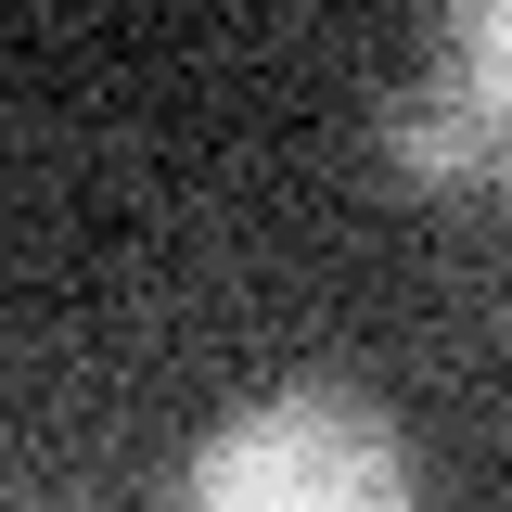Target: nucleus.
<instances>
[{"label": "nucleus", "mask_w": 512, "mask_h": 512, "mask_svg": "<svg viewBox=\"0 0 512 512\" xmlns=\"http://www.w3.org/2000/svg\"><path fill=\"white\" fill-rule=\"evenodd\" d=\"M180 512H423V500H410V448L372 397L295 384L205 436Z\"/></svg>", "instance_id": "f257e3e1"}, {"label": "nucleus", "mask_w": 512, "mask_h": 512, "mask_svg": "<svg viewBox=\"0 0 512 512\" xmlns=\"http://www.w3.org/2000/svg\"><path fill=\"white\" fill-rule=\"evenodd\" d=\"M500 39H512V26L474 0L461 39H448V77L423 90V103L384 116V154H397L410 180H448V192H487V180H500Z\"/></svg>", "instance_id": "f03ea898"}]
</instances>
